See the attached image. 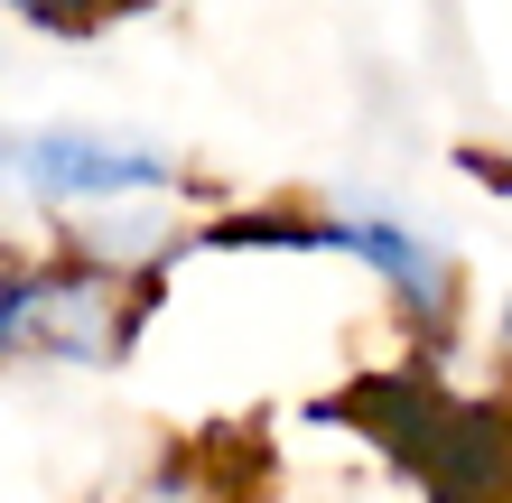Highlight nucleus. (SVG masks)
Returning <instances> with one entry per match:
<instances>
[{
	"instance_id": "3",
	"label": "nucleus",
	"mask_w": 512,
	"mask_h": 503,
	"mask_svg": "<svg viewBox=\"0 0 512 503\" xmlns=\"http://www.w3.org/2000/svg\"><path fill=\"white\" fill-rule=\"evenodd\" d=\"M215 243H298V252H345V261H364V271L391 289V299H401V317H410L419 336H447V317H457V299H466L457 252H447L429 224H410L401 205L364 196V187H336L317 215H298V224L243 215V224H224Z\"/></svg>"
},
{
	"instance_id": "4",
	"label": "nucleus",
	"mask_w": 512,
	"mask_h": 503,
	"mask_svg": "<svg viewBox=\"0 0 512 503\" xmlns=\"http://www.w3.org/2000/svg\"><path fill=\"white\" fill-rule=\"evenodd\" d=\"M103 503H243L224 476H205L196 457H168V466H149V476H131V485H112Z\"/></svg>"
},
{
	"instance_id": "6",
	"label": "nucleus",
	"mask_w": 512,
	"mask_h": 503,
	"mask_svg": "<svg viewBox=\"0 0 512 503\" xmlns=\"http://www.w3.org/2000/svg\"><path fill=\"white\" fill-rule=\"evenodd\" d=\"M494 345H503V364H512V299H503V336H494Z\"/></svg>"
},
{
	"instance_id": "5",
	"label": "nucleus",
	"mask_w": 512,
	"mask_h": 503,
	"mask_svg": "<svg viewBox=\"0 0 512 503\" xmlns=\"http://www.w3.org/2000/svg\"><path fill=\"white\" fill-rule=\"evenodd\" d=\"M466 168H475V177H485V187L512 205V150H466Z\"/></svg>"
},
{
	"instance_id": "1",
	"label": "nucleus",
	"mask_w": 512,
	"mask_h": 503,
	"mask_svg": "<svg viewBox=\"0 0 512 503\" xmlns=\"http://www.w3.org/2000/svg\"><path fill=\"white\" fill-rule=\"evenodd\" d=\"M177 187H187V159L140 131H103V122L0 131V215H38V224H56V243L122 224V215H149Z\"/></svg>"
},
{
	"instance_id": "2",
	"label": "nucleus",
	"mask_w": 512,
	"mask_h": 503,
	"mask_svg": "<svg viewBox=\"0 0 512 503\" xmlns=\"http://www.w3.org/2000/svg\"><path fill=\"white\" fill-rule=\"evenodd\" d=\"M149 299H159V271H112V261H84V252L10 261L0 271V373L10 364H56V373L122 364Z\"/></svg>"
}]
</instances>
